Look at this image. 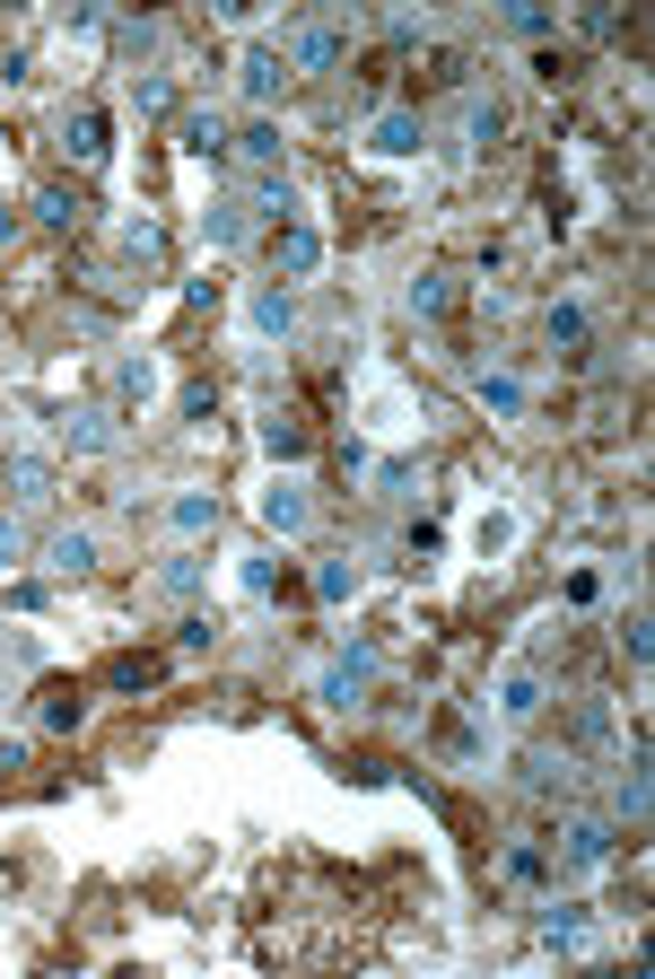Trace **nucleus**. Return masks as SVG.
<instances>
[{
    "label": "nucleus",
    "mask_w": 655,
    "mask_h": 979,
    "mask_svg": "<svg viewBox=\"0 0 655 979\" xmlns=\"http://www.w3.org/2000/svg\"><path fill=\"white\" fill-rule=\"evenodd\" d=\"M35 211H44L53 228H88V193H79V184H44V202H35Z\"/></svg>",
    "instance_id": "f257e3e1"
},
{
    "label": "nucleus",
    "mask_w": 655,
    "mask_h": 979,
    "mask_svg": "<svg viewBox=\"0 0 655 979\" xmlns=\"http://www.w3.org/2000/svg\"><path fill=\"white\" fill-rule=\"evenodd\" d=\"M158 674H167L158 656H114V665H106V682H114V691H149Z\"/></svg>",
    "instance_id": "f03ea898"
},
{
    "label": "nucleus",
    "mask_w": 655,
    "mask_h": 979,
    "mask_svg": "<svg viewBox=\"0 0 655 979\" xmlns=\"http://www.w3.org/2000/svg\"><path fill=\"white\" fill-rule=\"evenodd\" d=\"M271 254H280V271H315V254H324V245L307 237V228H280V237H271Z\"/></svg>",
    "instance_id": "7ed1b4c3"
},
{
    "label": "nucleus",
    "mask_w": 655,
    "mask_h": 979,
    "mask_svg": "<svg viewBox=\"0 0 655 979\" xmlns=\"http://www.w3.org/2000/svg\"><path fill=\"white\" fill-rule=\"evenodd\" d=\"M44 727H79V682H44Z\"/></svg>",
    "instance_id": "20e7f679"
},
{
    "label": "nucleus",
    "mask_w": 655,
    "mask_h": 979,
    "mask_svg": "<svg viewBox=\"0 0 655 979\" xmlns=\"http://www.w3.org/2000/svg\"><path fill=\"white\" fill-rule=\"evenodd\" d=\"M358 691H367V656H350V665H332L324 700H341V709H350V700H358Z\"/></svg>",
    "instance_id": "39448f33"
},
{
    "label": "nucleus",
    "mask_w": 655,
    "mask_h": 979,
    "mask_svg": "<svg viewBox=\"0 0 655 979\" xmlns=\"http://www.w3.org/2000/svg\"><path fill=\"white\" fill-rule=\"evenodd\" d=\"M184 149H202V158H218V149H227V131H218V115H184Z\"/></svg>",
    "instance_id": "423d86ee"
},
{
    "label": "nucleus",
    "mask_w": 655,
    "mask_h": 979,
    "mask_svg": "<svg viewBox=\"0 0 655 979\" xmlns=\"http://www.w3.org/2000/svg\"><path fill=\"white\" fill-rule=\"evenodd\" d=\"M71 149H79V158H106V115H79V122H71Z\"/></svg>",
    "instance_id": "0eeeda50"
},
{
    "label": "nucleus",
    "mask_w": 655,
    "mask_h": 979,
    "mask_svg": "<svg viewBox=\"0 0 655 979\" xmlns=\"http://www.w3.org/2000/svg\"><path fill=\"white\" fill-rule=\"evenodd\" d=\"M245 88L271 97V88H280V53H254V62H245Z\"/></svg>",
    "instance_id": "6e6552de"
},
{
    "label": "nucleus",
    "mask_w": 655,
    "mask_h": 979,
    "mask_svg": "<svg viewBox=\"0 0 655 979\" xmlns=\"http://www.w3.org/2000/svg\"><path fill=\"white\" fill-rule=\"evenodd\" d=\"M612 849V840H603V831H594V822H577V831H568V857H577V865H594V857Z\"/></svg>",
    "instance_id": "1a4fd4ad"
},
{
    "label": "nucleus",
    "mask_w": 655,
    "mask_h": 979,
    "mask_svg": "<svg viewBox=\"0 0 655 979\" xmlns=\"http://www.w3.org/2000/svg\"><path fill=\"white\" fill-rule=\"evenodd\" d=\"M411 298H420V306H429V315H445V306H454V280H445V271H429V280H420V289H411Z\"/></svg>",
    "instance_id": "9d476101"
},
{
    "label": "nucleus",
    "mask_w": 655,
    "mask_h": 979,
    "mask_svg": "<svg viewBox=\"0 0 655 979\" xmlns=\"http://www.w3.org/2000/svg\"><path fill=\"white\" fill-rule=\"evenodd\" d=\"M9 482H18V498H44V464H35V455H18V464H9Z\"/></svg>",
    "instance_id": "9b49d317"
},
{
    "label": "nucleus",
    "mask_w": 655,
    "mask_h": 979,
    "mask_svg": "<svg viewBox=\"0 0 655 979\" xmlns=\"http://www.w3.org/2000/svg\"><path fill=\"white\" fill-rule=\"evenodd\" d=\"M0 560H18V525H0Z\"/></svg>",
    "instance_id": "f8f14e48"
}]
</instances>
